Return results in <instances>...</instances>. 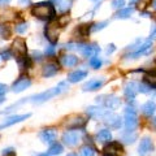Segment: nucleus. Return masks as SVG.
Returning a JSON list of instances; mask_svg holds the SVG:
<instances>
[{
	"label": "nucleus",
	"instance_id": "50",
	"mask_svg": "<svg viewBox=\"0 0 156 156\" xmlns=\"http://www.w3.org/2000/svg\"><path fill=\"white\" fill-rule=\"evenodd\" d=\"M136 2H138V0H130V3H131V4H134V3H136Z\"/></svg>",
	"mask_w": 156,
	"mask_h": 156
},
{
	"label": "nucleus",
	"instance_id": "20",
	"mask_svg": "<svg viewBox=\"0 0 156 156\" xmlns=\"http://www.w3.org/2000/svg\"><path fill=\"white\" fill-rule=\"evenodd\" d=\"M105 109H103L101 107H89L87 108V115L94 119H103V116L105 115Z\"/></svg>",
	"mask_w": 156,
	"mask_h": 156
},
{
	"label": "nucleus",
	"instance_id": "30",
	"mask_svg": "<svg viewBox=\"0 0 156 156\" xmlns=\"http://www.w3.org/2000/svg\"><path fill=\"white\" fill-rule=\"evenodd\" d=\"M91 26H92V25H87V23H85V25H81L80 27H78L77 31H78V34H80V35L87 37V35H89V33L91 31Z\"/></svg>",
	"mask_w": 156,
	"mask_h": 156
},
{
	"label": "nucleus",
	"instance_id": "8",
	"mask_svg": "<svg viewBox=\"0 0 156 156\" xmlns=\"http://www.w3.org/2000/svg\"><path fill=\"white\" fill-rule=\"evenodd\" d=\"M101 120H103L104 124L108 125L111 129H120L121 126H122V120L120 119V116L113 113V112H109V111L105 112V115L103 116Z\"/></svg>",
	"mask_w": 156,
	"mask_h": 156
},
{
	"label": "nucleus",
	"instance_id": "15",
	"mask_svg": "<svg viewBox=\"0 0 156 156\" xmlns=\"http://www.w3.org/2000/svg\"><path fill=\"white\" fill-rule=\"evenodd\" d=\"M31 85V80L27 76H22L12 85V91L13 92H22L23 90H26L29 86Z\"/></svg>",
	"mask_w": 156,
	"mask_h": 156
},
{
	"label": "nucleus",
	"instance_id": "37",
	"mask_svg": "<svg viewBox=\"0 0 156 156\" xmlns=\"http://www.w3.org/2000/svg\"><path fill=\"white\" fill-rule=\"evenodd\" d=\"M0 57H2L3 60H9L11 57H13V53L11 50H3L0 52Z\"/></svg>",
	"mask_w": 156,
	"mask_h": 156
},
{
	"label": "nucleus",
	"instance_id": "24",
	"mask_svg": "<svg viewBox=\"0 0 156 156\" xmlns=\"http://www.w3.org/2000/svg\"><path fill=\"white\" fill-rule=\"evenodd\" d=\"M96 138L99 142H111L112 140V133L108 129H103L96 134Z\"/></svg>",
	"mask_w": 156,
	"mask_h": 156
},
{
	"label": "nucleus",
	"instance_id": "51",
	"mask_svg": "<svg viewBox=\"0 0 156 156\" xmlns=\"http://www.w3.org/2000/svg\"><path fill=\"white\" fill-rule=\"evenodd\" d=\"M66 156H78V155H76V154H69V155H66Z\"/></svg>",
	"mask_w": 156,
	"mask_h": 156
},
{
	"label": "nucleus",
	"instance_id": "44",
	"mask_svg": "<svg viewBox=\"0 0 156 156\" xmlns=\"http://www.w3.org/2000/svg\"><path fill=\"white\" fill-rule=\"evenodd\" d=\"M52 4H56V5H60V4L62 3V0H51Z\"/></svg>",
	"mask_w": 156,
	"mask_h": 156
},
{
	"label": "nucleus",
	"instance_id": "46",
	"mask_svg": "<svg viewBox=\"0 0 156 156\" xmlns=\"http://www.w3.org/2000/svg\"><path fill=\"white\" fill-rule=\"evenodd\" d=\"M11 0H0V4H8Z\"/></svg>",
	"mask_w": 156,
	"mask_h": 156
},
{
	"label": "nucleus",
	"instance_id": "6",
	"mask_svg": "<svg viewBox=\"0 0 156 156\" xmlns=\"http://www.w3.org/2000/svg\"><path fill=\"white\" fill-rule=\"evenodd\" d=\"M61 25L57 21H51L48 23V26L46 27V38L50 41L51 44H55L58 39V34L61 30Z\"/></svg>",
	"mask_w": 156,
	"mask_h": 156
},
{
	"label": "nucleus",
	"instance_id": "2",
	"mask_svg": "<svg viewBox=\"0 0 156 156\" xmlns=\"http://www.w3.org/2000/svg\"><path fill=\"white\" fill-rule=\"evenodd\" d=\"M65 90H68V83L66 82H60L57 86L52 87V89H48L43 92H39L37 95L27 98V101H31V103H35V104H41V103H44V101L52 99V98L57 96L58 94L64 92Z\"/></svg>",
	"mask_w": 156,
	"mask_h": 156
},
{
	"label": "nucleus",
	"instance_id": "43",
	"mask_svg": "<svg viewBox=\"0 0 156 156\" xmlns=\"http://www.w3.org/2000/svg\"><path fill=\"white\" fill-rule=\"evenodd\" d=\"M115 51H116V47H115V44H109L108 47H107V50H105V53H107V55H109V53L115 52Z\"/></svg>",
	"mask_w": 156,
	"mask_h": 156
},
{
	"label": "nucleus",
	"instance_id": "10",
	"mask_svg": "<svg viewBox=\"0 0 156 156\" xmlns=\"http://www.w3.org/2000/svg\"><path fill=\"white\" fill-rule=\"evenodd\" d=\"M81 140V133L77 130H70V131H65L62 134V142L69 147H74L78 144V142Z\"/></svg>",
	"mask_w": 156,
	"mask_h": 156
},
{
	"label": "nucleus",
	"instance_id": "1",
	"mask_svg": "<svg viewBox=\"0 0 156 156\" xmlns=\"http://www.w3.org/2000/svg\"><path fill=\"white\" fill-rule=\"evenodd\" d=\"M31 14L42 21H53L56 17V11L55 7L52 5L51 2H42L35 4L31 8Z\"/></svg>",
	"mask_w": 156,
	"mask_h": 156
},
{
	"label": "nucleus",
	"instance_id": "35",
	"mask_svg": "<svg viewBox=\"0 0 156 156\" xmlns=\"http://www.w3.org/2000/svg\"><path fill=\"white\" fill-rule=\"evenodd\" d=\"M111 5L113 9H122L124 5H125V0H112V3H111Z\"/></svg>",
	"mask_w": 156,
	"mask_h": 156
},
{
	"label": "nucleus",
	"instance_id": "42",
	"mask_svg": "<svg viewBox=\"0 0 156 156\" xmlns=\"http://www.w3.org/2000/svg\"><path fill=\"white\" fill-rule=\"evenodd\" d=\"M150 39L152 41V39H156V25L152 26V29H151L150 31Z\"/></svg>",
	"mask_w": 156,
	"mask_h": 156
},
{
	"label": "nucleus",
	"instance_id": "34",
	"mask_svg": "<svg viewBox=\"0 0 156 156\" xmlns=\"http://www.w3.org/2000/svg\"><path fill=\"white\" fill-rule=\"evenodd\" d=\"M70 7H72V2H70V0H66V2L61 3V5L58 7V11L62 12V13H66L70 9Z\"/></svg>",
	"mask_w": 156,
	"mask_h": 156
},
{
	"label": "nucleus",
	"instance_id": "19",
	"mask_svg": "<svg viewBox=\"0 0 156 156\" xmlns=\"http://www.w3.org/2000/svg\"><path fill=\"white\" fill-rule=\"evenodd\" d=\"M86 77H87V72L86 70L78 69V70H74V72H72V73L68 74V81L72 82V83H76V82H80Z\"/></svg>",
	"mask_w": 156,
	"mask_h": 156
},
{
	"label": "nucleus",
	"instance_id": "5",
	"mask_svg": "<svg viewBox=\"0 0 156 156\" xmlns=\"http://www.w3.org/2000/svg\"><path fill=\"white\" fill-rule=\"evenodd\" d=\"M96 101H98V103H100V104H103L105 108H108L111 111L120 108V105H121V100L117 96H115V95H101V96H98Z\"/></svg>",
	"mask_w": 156,
	"mask_h": 156
},
{
	"label": "nucleus",
	"instance_id": "27",
	"mask_svg": "<svg viewBox=\"0 0 156 156\" xmlns=\"http://www.w3.org/2000/svg\"><path fill=\"white\" fill-rule=\"evenodd\" d=\"M135 139H136V134L131 130H128L126 133L122 134V140H125V143H134Z\"/></svg>",
	"mask_w": 156,
	"mask_h": 156
},
{
	"label": "nucleus",
	"instance_id": "25",
	"mask_svg": "<svg viewBox=\"0 0 156 156\" xmlns=\"http://www.w3.org/2000/svg\"><path fill=\"white\" fill-rule=\"evenodd\" d=\"M144 83H147L151 89H156V72H148L144 76Z\"/></svg>",
	"mask_w": 156,
	"mask_h": 156
},
{
	"label": "nucleus",
	"instance_id": "47",
	"mask_svg": "<svg viewBox=\"0 0 156 156\" xmlns=\"http://www.w3.org/2000/svg\"><path fill=\"white\" fill-rule=\"evenodd\" d=\"M152 124H154V126H155V128H156V117H155V119L152 120Z\"/></svg>",
	"mask_w": 156,
	"mask_h": 156
},
{
	"label": "nucleus",
	"instance_id": "11",
	"mask_svg": "<svg viewBox=\"0 0 156 156\" xmlns=\"http://www.w3.org/2000/svg\"><path fill=\"white\" fill-rule=\"evenodd\" d=\"M124 154V148L120 142H109L103 148L104 156H121Z\"/></svg>",
	"mask_w": 156,
	"mask_h": 156
},
{
	"label": "nucleus",
	"instance_id": "14",
	"mask_svg": "<svg viewBox=\"0 0 156 156\" xmlns=\"http://www.w3.org/2000/svg\"><path fill=\"white\" fill-rule=\"evenodd\" d=\"M39 138L44 144H53L57 138V134L55 129H43L39 133Z\"/></svg>",
	"mask_w": 156,
	"mask_h": 156
},
{
	"label": "nucleus",
	"instance_id": "13",
	"mask_svg": "<svg viewBox=\"0 0 156 156\" xmlns=\"http://www.w3.org/2000/svg\"><path fill=\"white\" fill-rule=\"evenodd\" d=\"M30 116H31L30 113H25V115H13V116H11V117H8V119H5L2 124H0V130L5 129V128H9V126H12V125H14V124L21 122V121L29 119Z\"/></svg>",
	"mask_w": 156,
	"mask_h": 156
},
{
	"label": "nucleus",
	"instance_id": "36",
	"mask_svg": "<svg viewBox=\"0 0 156 156\" xmlns=\"http://www.w3.org/2000/svg\"><path fill=\"white\" fill-rule=\"evenodd\" d=\"M27 30V22H20L16 25V33L18 34H23Z\"/></svg>",
	"mask_w": 156,
	"mask_h": 156
},
{
	"label": "nucleus",
	"instance_id": "4",
	"mask_svg": "<svg viewBox=\"0 0 156 156\" xmlns=\"http://www.w3.org/2000/svg\"><path fill=\"white\" fill-rule=\"evenodd\" d=\"M76 50L85 57H94L98 56V53L100 52V48L96 44H87V43H77Z\"/></svg>",
	"mask_w": 156,
	"mask_h": 156
},
{
	"label": "nucleus",
	"instance_id": "22",
	"mask_svg": "<svg viewBox=\"0 0 156 156\" xmlns=\"http://www.w3.org/2000/svg\"><path fill=\"white\" fill-rule=\"evenodd\" d=\"M61 64L68 68L76 66L78 64V57L74 55H64V56H61Z\"/></svg>",
	"mask_w": 156,
	"mask_h": 156
},
{
	"label": "nucleus",
	"instance_id": "26",
	"mask_svg": "<svg viewBox=\"0 0 156 156\" xmlns=\"http://www.w3.org/2000/svg\"><path fill=\"white\" fill-rule=\"evenodd\" d=\"M86 124V120L83 119V117H76V119H73V121H70L69 124H68V126L69 128H73V129H78L81 128V126H83Z\"/></svg>",
	"mask_w": 156,
	"mask_h": 156
},
{
	"label": "nucleus",
	"instance_id": "45",
	"mask_svg": "<svg viewBox=\"0 0 156 156\" xmlns=\"http://www.w3.org/2000/svg\"><path fill=\"white\" fill-rule=\"evenodd\" d=\"M31 0H20V4H30Z\"/></svg>",
	"mask_w": 156,
	"mask_h": 156
},
{
	"label": "nucleus",
	"instance_id": "21",
	"mask_svg": "<svg viewBox=\"0 0 156 156\" xmlns=\"http://www.w3.org/2000/svg\"><path fill=\"white\" fill-rule=\"evenodd\" d=\"M142 113L144 116H147V117H151L154 113H155V111H156V104L154 103L152 100H148V101H146V103L142 105Z\"/></svg>",
	"mask_w": 156,
	"mask_h": 156
},
{
	"label": "nucleus",
	"instance_id": "40",
	"mask_svg": "<svg viewBox=\"0 0 156 156\" xmlns=\"http://www.w3.org/2000/svg\"><path fill=\"white\" fill-rule=\"evenodd\" d=\"M7 91H8V87H7V85L0 83V96L5 95V94H7Z\"/></svg>",
	"mask_w": 156,
	"mask_h": 156
},
{
	"label": "nucleus",
	"instance_id": "32",
	"mask_svg": "<svg viewBox=\"0 0 156 156\" xmlns=\"http://www.w3.org/2000/svg\"><path fill=\"white\" fill-rule=\"evenodd\" d=\"M81 155L82 156H95V151L92 147H90V146H85V147H82V150H81Z\"/></svg>",
	"mask_w": 156,
	"mask_h": 156
},
{
	"label": "nucleus",
	"instance_id": "17",
	"mask_svg": "<svg viewBox=\"0 0 156 156\" xmlns=\"http://www.w3.org/2000/svg\"><path fill=\"white\" fill-rule=\"evenodd\" d=\"M58 69H60V68H58L57 64H55V62H48V64H46L42 68V76L46 78L52 77L58 72Z\"/></svg>",
	"mask_w": 156,
	"mask_h": 156
},
{
	"label": "nucleus",
	"instance_id": "3",
	"mask_svg": "<svg viewBox=\"0 0 156 156\" xmlns=\"http://www.w3.org/2000/svg\"><path fill=\"white\" fill-rule=\"evenodd\" d=\"M125 128L128 130L134 131V129L138 126V116L134 109V107H126L125 108V120H124Z\"/></svg>",
	"mask_w": 156,
	"mask_h": 156
},
{
	"label": "nucleus",
	"instance_id": "52",
	"mask_svg": "<svg viewBox=\"0 0 156 156\" xmlns=\"http://www.w3.org/2000/svg\"><path fill=\"white\" fill-rule=\"evenodd\" d=\"M38 156H48L47 154H41V155H38Z\"/></svg>",
	"mask_w": 156,
	"mask_h": 156
},
{
	"label": "nucleus",
	"instance_id": "41",
	"mask_svg": "<svg viewBox=\"0 0 156 156\" xmlns=\"http://www.w3.org/2000/svg\"><path fill=\"white\" fill-rule=\"evenodd\" d=\"M33 58H34V60H42V53L41 52H39V51H34L33 52Z\"/></svg>",
	"mask_w": 156,
	"mask_h": 156
},
{
	"label": "nucleus",
	"instance_id": "9",
	"mask_svg": "<svg viewBox=\"0 0 156 156\" xmlns=\"http://www.w3.org/2000/svg\"><path fill=\"white\" fill-rule=\"evenodd\" d=\"M26 52H27V46H26L25 39L17 38L16 41L13 42V44H12V53L17 58H21V57L26 56Z\"/></svg>",
	"mask_w": 156,
	"mask_h": 156
},
{
	"label": "nucleus",
	"instance_id": "7",
	"mask_svg": "<svg viewBox=\"0 0 156 156\" xmlns=\"http://www.w3.org/2000/svg\"><path fill=\"white\" fill-rule=\"evenodd\" d=\"M152 41L151 39H147V41H143L142 43L139 44V47L136 48L135 51L133 52H130L129 55H126L128 57H131V58H136V57H139V56H143V55H148V53L152 51Z\"/></svg>",
	"mask_w": 156,
	"mask_h": 156
},
{
	"label": "nucleus",
	"instance_id": "33",
	"mask_svg": "<svg viewBox=\"0 0 156 156\" xmlns=\"http://www.w3.org/2000/svg\"><path fill=\"white\" fill-rule=\"evenodd\" d=\"M108 25V21H101V22H98L95 25L91 26V31H99V30H103V29Z\"/></svg>",
	"mask_w": 156,
	"mask_h": 156
},
{
	"label": "nucleus",
	"instance_id": "16",
	"mask_svg": "<svg viewBox=\"0 0 156 156\" xmlns=\"http://www.w3.org/2000/svg\"><path fill=\"white\" fill-rule=\"evenodd\" d=\"M138 86H139V83H136V82H134V81L128 82V83L124 86V94H125V96L129 98V99H134L135 95L139 92Z\"/></svg>",
	"mask_w": 156,
	"mask_h": 156
},
{
	"label": "nucleus",
	"instance_id": "29",
	"mask_svg": "<svg viewBox=\"0 0 156 156\" xmlns=\"http://www.w3.org/2000/svg\"><path fill=\"white\" fill-rule=\"evenodd\" d=\"M0 37L3 39L11 38V27H9V25H0Z\"/></svg>",
	"mask_w": 156,
	"mask_h": 156
},
{
	"label": "nucleus",
	"instance_id": "48",
	"mask_svg": "<svg viewBox=\"0 0 156 156\" xmlns=\"http://www.w3.org/2000/svg\"><path fill=\"white\" fill-rule=\"evenodd\" d=\"M152 7H154V9H156V0H154V3H152Z\"/></svg>",
	"mask_w": 156,
	"mask_h": 156
},
{
	"label": "nucleus",
	"instance_id": "31",
	"mask_svg": "<svg viewBox=\"0 0 156 156\" xmlns=\"http://www.w3.org/2000/svg\"><path fill=\"white\" fill-rule=\"evenodd\" d=\"M89 64H90L91 68H94V69H99V68L101 66V60L98 56H94L89 60Z\"/></svg>",
	"mask_w": 156,
	"mask_h": 156
},
{
	"label": "nucleus",
	"instance_id": "23",
	"mask_svg": "<svg viewBox=\"0 0 156 156\" xmlns=\"http://www.w3.org/2000/svg\"><path fill=\"white\" fill-rule=\"evenodd\" d=\"M134 12V8L130 7V8H122L120 11H117L115 14V18H120V20H125V18H129L131 14Z\"/></svg>",
	"mask_w": 156,
	"mask_h": 156
},
{
	"label": "nucleus",
	"instance_id": "18",
	"mask_svg": "<svg viewBox=\"0 0 156 156\" xmlns=\"http://www.w3.org/2000/svg\"><path fill=\"white\" fill-rule=\"evenodd\" d=\"M103 83H104L103 78H100V80H91L82 86V90L83 91H95L98 89H100V87L103 86Z\"/></svg>",
	"mask_w": 156,
	"mask_h": 156
},
{
	"label": "nucleus",
	"instance_id": "39",
	"mask_svg": "<svg viewBox=\"0 0 156 156\" xmlns=\"http://www.w3.org/2000/svg\"><path fill=\"white\" fill-rule=\"evenodd\" d=\"M44 53H46V56H52L53 53H55V44H51V46H48V47L46 48Z\"/></svg>",
	"mask_w": 156,
	"mask_h": 156
},
{
	"label": "nucleus",
	"instance_id": "38",
	"mask_svg": "<svg viewBox=\"0 0 156 156\" xmlns=\"http://www.w3.org/2000/svg\"><path fill=\"white\" fill-rule=\"evenodd\" d=\"M138 90H139V92H142V94H148L151 91V87L147 83H139Z\"/></svg>",
	"mask_w": 156,
	"mask_h": 156
},
{
	"label": "nucleus",
	"instance_id": "49",
	"mask_svg": "<svg viewBox=\"0 0 156 156\" xmlns=\"http://www.w3.org/2000/svg\"><path fill=\"white\" fill-rule=\"evenodd\" d=\"M3 101H4V98H3V96H0V104H2Z\"/></svg>",
	"mask_w": 156,
	"mask_h": 156
},
{
	"label": "nucleus",
	"instance_id": "12",
	"mask_svg": "<svg viewBox=\"0 0 156 156\" xmlns=\"http://www.w3.org/2000/svg\"><path fill=\"white\" fill-rule=\"evenodd\" d=\"M154 151V142L150 136H144L140 139L139 147H138V152L140 156H147Z\"/></svg>",
	"mask_w": 156,
	"mask_h": 156
},
{
	"label": "nucleus",
	"instance_id": "28",
	"mask_svg": "<svg viewBox=\"0 0 156 156\" xmlns=\"http://www.w3.org/2000/svg\"><path fill=\"white\" fill-rule=\"evenodd\" d=\"M62 151H64V148H62V146L60 143H53V144H51L50 150H48V154L50 155H58V154H61Z\"/></svg>",
	"mask_w": 156,
	"mask_h": 156
}]
</instances>
